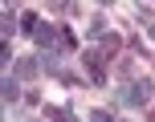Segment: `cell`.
I'll use <instances>...</instances> for the list:
<instances>
[{"label": "cell", "mask_w": 155, "mask_h": 122, "mask_svg": "<svg viewBox=\"0 0 155 122\" xmlns=\"http://www.w3.org/2000/svg\"><path fill=\"white\" fill-rule=\"evenodd\" d=\"M123 102H131V106H147V102H151V82H127V85H123Z\"/></svg>", "instance_id": "cell-1"}, {"label": "cell", "mask_w": 155, "mask_h": 122, "mask_svg": "<svg viewBox=\"0 0 155 122\" xmlns=\"http://www.w3.org/2000/svg\"><path fill=\"white\" fill-rule=\"evenodd\" d=\"M98 49H102V57H106V61H110V57H114V53H118V49H123V37H118V33H114V29H110V33H106V37H102V45H98Z\"/></svg>", "instance_id": "cell-2"}, {"label": "cell", "mask_w": 155, "mask_h": 122, "mask_svg": "<svg viewBox=\"0 0 155 122\" xmlns=\"http://www.w3.org/2000/svg\"><path fill=\"white\" fill-rule=\"evenodd\" d=\"M0 98H4V106H12V102H21V85H16V77H12V73L4 77V90H0Z\"/></svg>", "instance_id": "cell-3"}, {"label": "cell", "mask_w": 155, "mask_h": 122, "mask_svg": "<svg viewBox=\"0 0 155 122\" xmlns=\"http://www.w3.org/2000/svg\"><path fill=\"white\" fill-rule=\"evenodd\" d=\"M53 53H78V37H74L70 29H61V37H57V49H53Z\"/></svg>", "instance_id": "cell-4"}, {"label": "cell", "mask_w": 155, "mask_h": 122, "mask_svg": "<svg viewBox=\"0 0 155 122\" xmlns=\"http://www.w3.org/2000/svg\"><path fill=\"white\" fill-rule=\"evenodd\" d=\"M45 118H49V122H78L70 110H61V106H45Z\"/></svg>", "instance_id": "cell-5"}, {"label": "cell", "mask_w": 155, "mask_h": 122, "mask_svg": "<svg viewBox=\"0 0 155 122\" xmlns=\"http://www.w3.org/2000/svg\"><path fill=\"white\" fill-rule=\"evenodd\" d=\"M21 29H25V33L33 37V33L41 29V16H37V12H21Z\"/></svg>", "instance_id": "cell-6"}, {"label": "cell", "mask_w": 155, "mask_h": 122, "mask_svg": "<svg viewBox=\"0 0 155 122\" xmlns=\"http://www.w3.org/2000/svg\"><path fill=\"white\" fill-rule=\"evenodd\" d=\"M37 65H41V61H16V82H21V77H33V73H37Z\"/></svg>", "instance_id": "cell-7"}, {"label": "cell", "mask_w": 155, "mask_h": 122, "mask_svg": "<svg viewBox=\"0 0 155 122\" xmlns=\"http://www.w3.org/2000/svg\"><path fill=\"white\" fill-rule=\"evenodd\" d=\"M90 33H94V37H106V33H110V24H106V16H94V21H90Z\"/></svg>", "instance_id": "cell-8"}, {"label": "cell", "mask_w": 155, "mask_h": 122, "mask_svg": "<svg viewBox=\"0 0 155 122\" xmlns=\"http://www.w3.org/2000/svg\"><path fill=\"white\" fill-rule=\"evenodd\" d=\"M147 33H151V41H155V24H151V29H147Z\"/></svg>", "instance_id": "cell-9"}, {"label": "cell", "mask_w": 155, "mask_h": 122, "mask_svg": "<svg viewBox=\"0 0 155 122\" xmlns=\"http://www.w3.org/2000/svg\"><path fill=\"white\" fill-rule=\"evenodd\" d=\"M147 122H155V110H151V114H147Z\"/></svg>", "instance_id": "cell-10"}]
</instances>
